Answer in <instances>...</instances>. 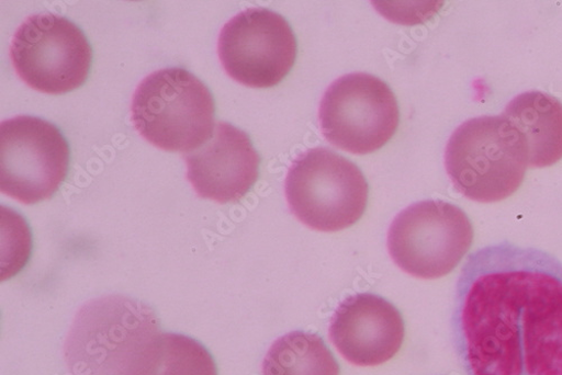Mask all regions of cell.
Instances as JSON below:
<instances>
[{
    "mask_svg": "<svg viewBox=\"0 0 562 375\" xmlns=\"http://www.w3.org/2000/svg\"><path fill=\"white\" fill-rule=\"evenodd\" d=\"M454 345L468 375H562V261L509 242L468 257Z\"/></svg>",
    "mask_w": 562,
    "mask_h": 375,
    "instance_id": "1",
    "label": "cell"
},
{
    "mask_svg": "<svg viewBox=\"0 0 562 375\" xmlns=\"http://www.w3.org/2000/svg\"><path fill=\"white\" fill-rule=\"evenodd\" d=\"M445 159L456 190L479 203L512 196L521 186L528 167L522 138L503 115L461 124L449 139Z\"/></svg>",
    "mask_w": 562,
    "mask_h": 375,
    "instance_id": "2",
    "label": "cell"
},
{
    "mask_svg": "<svg viewBox=\"0 0 562 375\" xmlns=\"http://www.w3.org/2000/svg\"><path fill=\"white\" fill-rule=\"evenodd\" d=\"M136 130L155 147L191 152L212 136L215 102L211 90L189 70H158L138 84L132 101Z\"/></svg>",
    "mask_w": 562,
    "mask_h": 375,
    "instance_id": "3",
    "label": "cell"
},
{
    "mask_svg": "<svg viewBox=\"0 0 562 375\" xmlns=\"http://www.w3.org/2000/svg\"><path fill=\"white\" fill-rule=\"evenodd\" d=\"M285 193L291 211L306 226L338 231L362 217L369 188L353 162L333 150L315 148L295 159Z\"/></svg>",
    "mask_w": 562,
    "mask_h": 375,
    "instance_id": "4",
    "label": "cell"
},
{
    "mask_svg": "<svg viewBox=\"0 0 562 375\" xmlns=\"http://www.w3.org/2000/svg\"><path fill=\"white\" fill-rule=\"evenodd\" d=\"M473 241L472 221L461 208L442 201H425L395 217L387 247L403 271L432 280L452 272Z\"/></svg>",
    "mask_w": 562,
    "mask_h": 375,
    "instance_id": "5",
    "label": "cell"
},
{
    "mask_svg": "<svg viewBox=\"0 0 562 375\" xmlns=\"http://www.w3.org/2000/svg\"><path fill=\"white\" fill-rule=\"evenodd\" d=\"M319 123L331 145L353 155H369L386 146L396 133L398 103L382 79L369 73H350L325 91Z\"/></svg>",
    "mask_w": 562,
    "mask_h": 375,
    "instance_id": "6",
    "label": "cell"
},
{
    "mask_svg": "<svg viewBox=\"0 0 562 375\" xmlns=\"http://www.w3.org/2000/svg\"><path fill=\"white\" fill-rule=\"evenodd\" d=\"M70 148L61 130L34 116L0 126V190L25 204L52 198L67 178Z\"/></svg>",
    "mask_w": 562,
    "mask_h": 375,
    "instance_id": "7",
    "label": "cell"
},
{
    "mask_svg": "<svg viewBox=\"0 0 562 375\" xmlns=\"http://www.w3.org/2000/svg\"><path fill=\"white\" fill-rule=\"evenodd\" d=\"M11 58L30 87L46 93H66L88 79L92 49L85 33L68 19L52 14L30 16L14 34Z\"/></svg>",
    "mask_w": 562,
    "mask_h": 375,
    "instance_id": "8",
    "label": "cell"
},
{
    "mask_svg": "<svg viewBox=\"0 0 562 375\" xmlns=\"http://www.w3.org/2000/svg\"><path fill=\"white\" fill-rule=\"evenodd\" d=\"M218 56L229 77L254 88L283 81L297 57L290 23L267 9H248L227 22L218 37Z\"/></svg>",
    "mask_w": 562,
    "mask_h": 375,
    "instance_id": "9",
    "label": "cell"
},
{
    "mask_svg": "<svg viewBox=\"0 0 562 375\" xmlns=\"http://www.w3.org/2000/svg\"><path fill=\"white\" fill-rule=\"evenodd\" d=\"M184 160L198 195L220 204L243 200L257 182L261 163L249 135L225 122L216 123L209 140Z\"/></svg>",
    "mask_w": 562,
    "mask_h": 375,
    "instance_id": "10",
    "label": "cell"
},
{
    "mask_svg": "<svg viewBox=\"0 0 562 375\" xmlns=\"http://www.w3.org/2000/svg\"><path fill=\"white\" fill-rule=\"evenodd\" d=\"M405 323L400 310L373 294L347 298L335 312L330 339L342 356L359 366H376L401 350Z\"/></svg>",
    "mask_w": 562,
    "mask_h": 375,
    "instance_id": "11",
    "label": "cell"
},
{
    "mask_svg": "<svg viewBox=\"0 0 562 375\" xmlns=\"http://www.w3.org/2000/svg\"><path fill=\"white\" fill-rule=\"evenodd\" d=\"M518 130L528 166L546 168L562 159V104L548 93L524 92L502 114Z\"/></svg>",
    "mask_w": 562,
    "mask_h": 375,
    "instance_id": "12",
    "label": "cell"
},
{
    "mask_svg": "<svg viewBox=\"0 0 562 375\" xmlns=\"http://www.w3.org/2000/svg\"><path fill=\"white\" fill-rule=\"evenodd\" d=\"M121 375H217V366L199 341L181 334L155 333L136 345Z\"/></svg>",
    "mask_w": 562,
    "mask_h": 375,
    "instance_id": "13",
    "label": "cell"
},
{
    "mask_svg": "<svg viewBox=\"0 0 562 375\" xmlns=\"http://www.w3.org/2000/svg\"><path fill=\"white\" fill-rule=\"evenodd\" d=\"M262 375H340V366L322 338L297 331L271 345Z\"/></svg>",
    "mask_w": 562,
    "mask_h": 375,
    "instance_id": "14",
    "label": "cell"
}]
</instances>
